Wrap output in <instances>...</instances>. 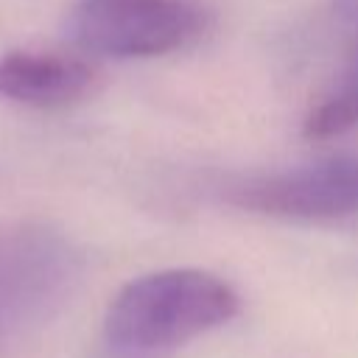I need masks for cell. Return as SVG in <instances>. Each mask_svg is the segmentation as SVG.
<instances>
[{
	"instance_id": "1",
	"label": "cell",
	"mask_w": 358,
	"mask_h": 358,
	"mask_svg": "<svg viewBox=\"0 0 358 358\" xmlns=\"http://www.w3.org/2000/svg\"><path fill=\"white\" fill-rule=\"evenodd\" d=\"M241 308L238 291L204 268H165L126 282L106 308V338L129 352L179 347L227 324Z\"/></svg>"
},
{
	"instance_id": "2",
	"label": "cell",
	"mask_w": 358,
	"mask_h": 358,
	"mask_svg": "<svg viewBox=\"0 0 358 358\" xmlns=\"http://www.w3.org/2000/svg\"><path fill=\"white\" fill-rule=\"evenodd\" d=\"M207 17L199 0H73L64 34L84 53L151 59L193 45Z\"/></svg>"
},
{
	"instance_id": "3",
	"label": "cell",
	"mask_w": 358,
	"mask_h": 358,
	"mask_svg": "<svg viewBox=\"0 0 358 358\" xmlns=\"http://www.w3.org/2000/svg\"><path fill=\"white\" fill-rule=\"evenodd\" d=\"M235 204L285 221H333L358 213V157L324 159L241 185Z\"/></svg>"
},
{
	"instance_id": "4",
	"label": "cell",
	"mask_w": 358,
	"mask_h": 358,
	"mask_svg": "<svg viewBox=\"0 0 358 358\" xmlns=\"http://www.w3.org/2000/svg\"><path fill=\"white\" fill-rule=\"evenodd\" d=\"M98 90V70L73 53L11 50L0 56V98L34 106L64 109Z\"/></svg>"
},
{
	"instance_id": "5",
	"label": "cell",
	"mask_w": 358,
	"mask_h": 358,
	"mask_svg": "<svg viewBox=\"0 0 358 358\" xmlns=\"http://www.w3.org/2000/svg\"><path fill=\"white\" fill-rule=\"evenodd\" d=\"M64 268V257L53 241L14 238L0 241V322L11 305H25L34 296L48 294Z\"/></svg>"
},
{
	"instance_id": "6",
	"label": "cell",
	"mask_w": 358,
	"mask_h": 358,
	"mask_svg": "<svg viewBox=\"0 0 358 358\" xmlns=\"http://www.w3.org/2000/svg\"><path fill=\"white\" fill-rule=\"evenodd\" d=\"M358 126V67L305 117V137L324 140Z\"/></svg>"
},
{
	"instance_id": "7",
	"label": "cell",
	"mask_w": 358,
	"mask_h": 358,
	"mask_svg": "<svg viewBox=\"0 0 358 358\" xmlns=\"http://www.w3.org/2000/svg\"><path fill=\"white\" fill-rule=\"evenodd\" d=\"M336 8L344 20L350 22H358V0H336Z\"/></svg>"
}]
</instances>
